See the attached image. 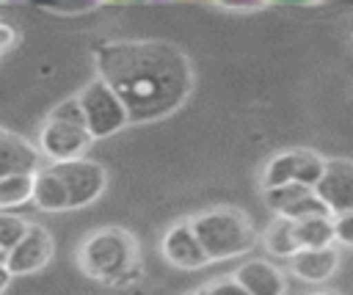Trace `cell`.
<instances>
[{
	"instance_id": "obj_6",
	"label": "cell",
	"mask_w": 353,
	"mask_h": 295,
	"mask_svg": "<svg viewBox=\"0 0 353 295\" xmlns=\"http://www.w3.org/2000/svg\"><path fill=\"white\" fill-rule=\"evenodd\" d=\"M91 146V135L85 132V127L80 124H66V121H52L47 119L39 130L36 138V149L41 157L52 160V163H66V160H77L85 154V149Z\"/></svg>"
},
{
	"instance_id": "obj_4",
	"label": "cell",
	"mask_w": 353,
	"mask_h": 295,
	"mask_svg": "<svg viewBox=\"0 0 353 295\" xmlns=\"http://www.w3.org/2000/svg\"><path fill=\"white\" fill-rule=\"evenodd\" d=\"M80 110H83V124L85 132L94 138H108L113 132H119L121 127H127V110L119 102V96L97 77L91 80L80 94H77Z\"/></svg>"
},
{
	"instance_id": "obj_23",
	"label": "cell",
	"mask_w": 353,
	"mask_h": 295,
	"mask_svg": "<svg viewBox=\"0 0 353 295\" xmlns=\"http://www.w3.org/2000/svg\"><path fill=\"white\" fill-rule=\"evenodd\" d=\"M334 240L345 243V245H353V212L334 218Z\"/></svg>"
},
{
	"instance_id": "obj_3",
	"label": "cell",
	"mask_w": 353,
	"mask_h": 295,
	"mask_svg": "<svg viewBox=\"0 0 353 295\" xmlns=\"http://www.w3.org/2000/svg\"><path fill=\"white\" fill-rule=\"evenodd\" d=\"M135 254H138L135 237L124 229L110 226V229H99L83 240V245L77 251V262L85 276L113 284L130 265H135Z\"/></svg>"
},
{
	"instance_id": "obj_16",
	"label": "cell",
	"mask_w": 353,
	"mask_h": 295,
	"mask_svg": "<svg viewBox=\"0 0 353 295\" xmlns=\"http://www.w3.org/2000/svg\"><path fill=\"white\" fill-rule=\"evenodd\" d=\"M33 174L36 171H14V174L0 176V212H6L11 207H22L30 201Z\"/></svg>"
},
{
	"instance_id": "obj_21",
	"label": "cell",
	"mask_w": 353,
	"mask_h": 295,
	"mask_svg": "<svg viewBox=\"0 0 353 295\" xmlns=\"http://www.w3.org/2000/svg\"><path fill=\"white\" fill-rule=\"evenodd\" d=\"M41 11L47 14H55V17H80V14H91L99 8V3H47V6H39Z\"/></svg>"
},
{
	"instance_id": "obj_26",
	"label": "cell",
	"mask_w": 353,
	"mask_h": 295,
	"mask_svg": "<svg viewBox=\"0 0 353 295\" xmlns=\"http://www.w3.org/2000/svg\"><path fill=\"white\" fill-rule=\"evenodd\" d=\"M221 8H226V11H259V8H265V3H254V6H221Z\"/></svg>"
},
{
	"instance_id": "obj_12",
	"label": "cell",
	"mask_w": 353,
	"mask_h": 295,
	"mask_svg": "<svg viewBox=\"0 0 353 295\" xmlns=\"http://www.w3.org/2000/svg\"><path fill=\"white\" fill-rule=\"evenodd\" d=\"M39 149H33L28 141L0 130V176L14 171H39Z\"/></svg>"
},
{
	"instance_id": "obj_5",
	"label": "cell",
	"mask_w": 353,
	"mask_h": 295,
	"mask_svg": "<svg viewBox=\"0 0 353 295\" xmlns=\"http://www.w3.org/2000/svg\"><path fill=\"white\" fill-rule=\"evenodd\" d=\"M63 187H66V199H69V210H77V207H85L91 201H97L108 185V171L94 163V160H85V157H77V160H66V163H52L50 165Z\"/></svg>"
},
{
	"instance_id": "obj_28",
	"label": "cell",
	"mask_w": 353,
	"mask_h": 295,
	"mask_svg": "<svg viewBox=\"0 0 353 295\" xmlns=\"http://www.w3.org/2000/svg\"><path fill=\"white\" fill-rule=\"evenodd\" d=\"M309 295H331V292H309Z\"/></svg>"
},
{
	"instance_id": "obj_13",
	"label": "cell",
	"mask_w": 353,
	"mask_h": 295,
	"mask_svg": "<svg viewBox=\"0 0 353 295\" xmlns=\"http://www.w3.org/2000/svg\"><path fill=\"white\" fill-rule=\"evenodd\" d=\"M30 199H33V204L41 212H63V210H69L66 187H63L61 176L50 165L39 168L33 174V193H30Z\"/></svg>"
},
{
	"instance_id": "obj_22",
	"label": "cell",
	"mask_w": 353,
	"mask_h": 295,
	"mask_svg": "<svg viewBox=\"0 0 353 295\" xmlns=\"http://www.w3.org/2000/svg\"><path fill=\"white\" fill-rule=\"evenodd\" d=\"M196 295H248L232 276H226V278H212V281H207L204 287H199V292Z\"/></svg>"
},
{
	"instance_id": "obj_8",
	"label": "cell",
	"mask_w": 353,
	"mask_h": 295,
	"mask_svg": "<svg viewBox=\"0 0 353 295\" xmlns=\"http://www.w3.org/2000/svg\"><path fill=\"white\" fill-rule=\"evenodd\" d=\"M52 256V237L44 226L30 223L25 237L3 256V265L11 276H28L33 270H41Z\"/></svg>"
},
{
	"instance_id": "obj_20",
	"label": "cell",
	"mask_w": 353,
	"mask_h": 295,
	"mask_svg": "<svg viewBox=\"0 0 353 295\" xmlns=\"http://www.w3.org/2000/svg\"><path fill=\"white\" fill-rule=\"evenodd\" d=\"M47 119H52V121H66V124H80V127H85V124H83V110H80V102H77V96H69V99L58 102V105H55V110H52V113H50Z\"/></svg>"
},
{
	"instance_id": "obj_29",
	"label": "cell",
	"mask_w": 353,
	"mask_h": 295,
	"mask_svg": "<svg viewBox=\"0 0 353 295\" xmlns=\"http://www.w3.org/2000/svg\"><path fill=\"white\" fill-rule=\"evenodd\" d=\"M0 259H3V254H0Z\"/></svg>"
},
{
	"instance_id": "obj_9",
	"label": "cell",
	"mask_w": 353,
	"mask_h": 295,
	"mask_svg": "<svg viewBox=\"0 0 353 295\" xmlns=\"http://www.w3.org/2000/svg\"><path fill=\"white\" fill-rule=\"evenodd\" d=\"M163 256H165L168 265L182 267V270H196V267H204L210 262L204 256V251H201V245H199V240H196V234H193L188 221H182V223H176V226H171L165 232Z\"/></svg>"
},
{
	"instance_id": "obj_25",
	"label": "cell",
	"mask_w": 353,
	"mask_h": 295,
	"mask_svg": "<svg viewBox=\"0 0 353 295\" xmlns=\"http://www.w3.org/2000/svg\"><path fill=\"white\" fill-rule=\"evenodd\" d=\"M138 278H141V267H138V262H135V265H130V267L113 281V287H130V284L138 281Z\"/></svg>"
},
{
	"instance_id": "obj_2",
	"label": "cell",
	"mask_w": 353,
	"mask_h": 295,
	"mask_svg": "<svg viewBox=\"0 0 353 295\" xmlns=\"http://www.w3.org/2000/svg\"><path fill=\"white\" fill-rule=\"evenodd\" d=\"M188 223L210 262L212 259H234V256L251 251L256 243V232H254L248 215L234 207L207 210L201 215H193Z\"/></svg>"
},
{
	"instance_id": "obj_24",
	"label": "cell",
	"mask_w": 353,
	"mask_h": 295,
	"mask_svg": "<svg viewBox=\"0 0 353 295\" xmlns=\"http://www.w3.org/2000/svg\"><path fill=\"white\" fill-rule=\"evenodd\" d=\"M17 41H19L17 28H14V25H8V22H0V55H3V52H8V50H14V47H17Z\"/></svg>"
},
{
	"instance_id": "obj_7",
	"label": "cell",
	"mask_w": 353,
	"mask_h": 295,
	"mask_svg": "<svg viewBox=\"0 0 353 295\" xmlns=\"http://www.w3.org/2000/svg\"><path fill=\"white\" fill-rule=\"evenodd\" d=\"M314 196L325 204L328 215L353 212V160H325L323 176L314 185Z\"/></svg>"
},
{
	"instance_id": "obj_11",
	"label": "cell",
	"mask_w": 353,
	"mask_h": 295,
	"mask_svg": "<svg viewBox=\"0 0 353 295\" xmlns=\"http://www.w3.org/2000/svg\"><path fill=\"white\" fill-rule=\"evenodd\" d=\"M290 267L298 278L309 281V284H320L325 278L334 276L336 265H339V254L334 245L328 248H301L295 256H290Z\"/></svg>"
},
{
	"instance_id": "obj_17",
	"label": "cell",
	"mask_w": 353,
	"mask_h": 295,
	"mask_svg": "<svg viewBox=\"0 0 353 295\" xmlns=\"http://www.w3.org/2000/svg\"><path fill=\"white\" fill-rule=\"evenodd\" d=\"M265 248L273 254V256H281V259H290L298 254V243L292 237V221L287 218H279L268 226L265 232Z\"/></svg>"
},
{
	"instance_id": "obj_19",
	"label": "cell",
	"mask_w": 353,
	"mask_h": 295,
	"mask_svg": "<svg viewBox=\"0 0 353 295\" xmlns=\"http://www.w3.org/2000/svg\"><path fill=\"white\" fill-rule=\"evenodd\" d=\"M28 221L19 218V215H11V212H0V254L6 256L28 232Z\"/></svg>"
},
{
	"instance_id": "obj_14",
	"label": "cell",
	"mask_w": 353,
	"mask_h": 295,
	"mask_svg": "<svg viewBox=\"0 0 353 295\" xmlns=\"http://www.w3.org/2000/svg\"><path fill=\"white\" fill-rule=\"evenodd\" d=\"M292 237L301 248H328L334 245V218L331 215H314V218H301L292 221Z\"/></svg>"
},
{
	"instance_id": "obj_1",
	"label": "cell",
	"mask_w": 353,
	"mask_h": 295,
	"mask_svg": "<svg viewBox=\"0 0 353 295\" xmlns=\"http://www.w3.org/2000/svg\"><path fill=\"white\" fill-rule=\"evenodd\" d=\"M94 63L130 124L163 119L190 94V63L171 41H105L94 50Z\"/></svg>"
},
{
	"instance_id": "obj_18",
	"label": "cell",
	"mask_w": 353,
	"mask_h": 295,
	"mask_svg": "<svg viewBox=\"0 0 353 295\" xmlns=\"http://www.w3.org/2000/svg\"><path fill=\"white\" fill-rule=\"evenodd\" d=\"M306 193H312V187H303L298 182H287V185H279V187H268L265 190V204H268V210H273L276 215H281L290 204H295Z\"/></svg>"
},
{
	"instance_id": "obj_15",
	"label": "cell",
	"mask_w": 353,
	"mask_h": 295,
	"mask_svg": "<svg viewBox=\"0 0 353 295\" xmlns=\"http://www.w3.org/2000/svg\"><path fill=\"white\" fill-rule=\"evenodd\" d=\"M298 165H301V149H287L270 157V163L262 171V187H279L287 182H295L298 176Z\"/></svg>"
},
{
	"instance_id": "obj_27",
	"label": "cell",
	"mask_w": 353,
	"mask_h": 295,
	"mask_svg": "<svg viewBox=\"0 0 353 295\" xmlns=\"http://www.w3.org/2000/svg\"><path fill=\"white\" fill-rule=\"evenodd\" d=\"M8 281H11V273L6 270V265H3V259H0V292L8 287Z\"/></svg>"
},
{
	"instance_id": "obj_10",
	"label": "cell",
	"mask_w": 353,
	"mask_h": 295,
	"mask_svg": "<svg viewBox=\"0 0 353 295\" xmlns=\"http://www.w3.org/2000/svg\"><path fill=\"white\" fill-rule=\"evenodd\" d=\"M232 278L248 295H284V287H287L281 270L265 259H251V262L240 265Z\"/></svg>"
}]
</instances>
